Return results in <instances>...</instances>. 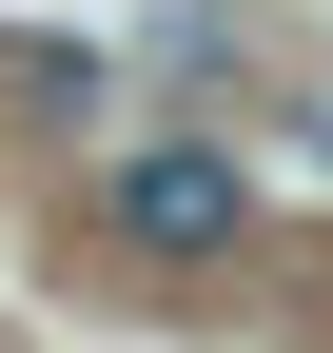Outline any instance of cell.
<instances>
[{"label":"cell","instance_id":"6da1fadb","mask_svg":"<svg viewBox=\"0 0 333 353\" xmlns=\"http://www.w3.org/2000/svg\"><path fill=\"white\" fill-rule=\"evenodd\" d=\"M98 216H118V255L196 275V255H235V236H255V176H235L216 138H138V157L98 176Z\"/></svg>","mask_w":333,"mask_h":353},{"label":"cell","instance_id":"7a4b0ae2","mask_svg":"<svg viewBox=\"0 0 333 353\" xmlns=\"http://www.w3.org/2000/svg\"><path fill=\"white\" fill-rule=\"evenodd\" d=\"M0 79H20L39 118H78V99H98V59H78V39H0Z\"/></svg>","mask_w":333,"mask_h":353}]
</instances>
